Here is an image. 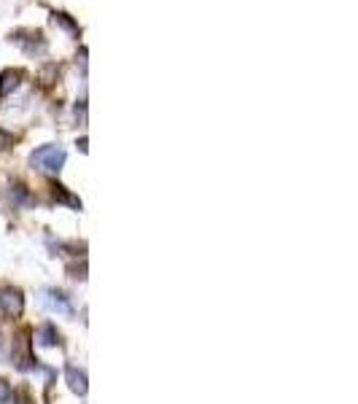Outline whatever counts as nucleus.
<instances>
[{
  "mask_svg": "<svg viewBox=\"0 0 358 404\" xmlns=\"http://www.w3.org/2000/svg\"><path fill=\"white\" fill-rule=\"evenodd\" d=\"M65 148L62 146H41V148H35L33 154H30V165H33L35 170H43V173H60L62 170V165H65Z\"/></svg>",
  "mask_w": 358,
  "mask_h": 404,
  "instance_id": "obj_1",
  "label": "nucleus"
},
{
  "mask_svg": "<svg viewBox=\"0 0 358 404\" xmlns=\"http://www.w3.org/2000/svg\"><path fill=\"white\" fill-rule=\"evenodd\" d=\"M30 329H22V332L14 337V342H11V364L17 369H22V372H30V369L38 367V358H35L33 353V342L35 340H30Z\"/></svg>",
  "mask_w": 358,
  "mask_h": 404,
  "instance_id": "obj_2",
  "label": "nucleus"
},
{
  "mask_svg": "<svg viewBox=\"0 0 358 404\" xmlns=\"http://www.w3.org/2000/svg\"><path fill=\"white\" fill-rule=\"evenodd\" d=\"M0 313L6 318H19L25 313V294L17 286H3L0 288Z\"/></svg>",
  "mask_w": 358,
  "mask_h": 404,
  "instance_id": "obj_3",
  "label": "nucleus"
},
{
  "mask_svg": "<svg viewBox=\"0 0 358 404\" xmlns=\"http://www.w3.org/2000/svg\"><path fill=\"white\" fill-rule=\"evenodd\" d=\"M11 41L19 43L25 49V54H30V57L46 52V38L41 30H17V33H11Z\"/></svg>",
  "mask_w": 358,
  "mask_h": 404,
  "instance_id": "obj_4",
  "label": "nucleus"
},
{
  "mask_svg": "<svg viewBox=\"0 0 358 404\" xmlns=\"http://www.w3.org/2000/svg\"><path fill=\"white\" fill-rule=\"evenodd\" d=\"M65 380H68L70 391H73L76 396H86V391H89V380H86L84 369H78L76 364H65Z\"/></svg>",
  "mask_w": 358,
  "mask_h": 404,
  "instance_id": "obj_5",
  "label": "nucleus"
},
{
  "mask_svg": "<svg viewBox=\"0 0 358 404\" xmlns=\"http://www.w3.org/2000/svg\"><path fill=\"white\" fill-rule=\"evenodd\" d=\"M33 337H35V340H38V345H43V348H57V345H62V337H60V332H57V326H54L51 321H46V323H41V326L35 329Z\"/></svg>",
  "mask_w": 358,
  "mask_h": 404,
  "instance_id": "obj_6",
  "label": "nucleus"
},
{
  "mask_svg": "<svg viewBox=\"0 0 358 404\" xmlns=\"http://www.w3.org/2000/svg\"><path fill=\"white\" fill-rule=\"evenodd\" d=\"M49 189H51V197H54L57 202L68 205V208H73V211H81V200L70 192L68 186H62L60 181H49Z\"/></svg>",
  "mask_w": 358,
  "mask_h": 404,
  "instance_id": "obj_7",
  "label": "nucleus"
},
{
  "mask_svg": "<svg viewBox=\"0 0 358 404\" xmlns=\"http://www.w3.org/2000/svg\"><path fill=\"white\" fill-rule=\"evenodd\" d=\"M22 78H25V71H22V68H6V71L0 73V97L11 95V92L22 84Z\"/></svg>",
  "mask_w": 358,
  "mask_h": 404,
  "instance_id": "obj_8",
  "label": "nucleus"
},
{
  "mask_svg": "<svg viewBox=\"0 0 358 404\" xmlns=\"http://www.w3.org/2000/svg\"><path fill=\"white\" fill-rule=\"evenodd\" d=\"M46 297H49V305L57 310V313H73V305H70V299L65 291H60V288H49Z\"/></svg>",
  "mask_w": 358,
  "mask_h": 404,
  "instance_id": "obj_9",
  "label": "nucleus"
},
{
  "mask_svg": "<svg viewBox=\"0 0 358 404\" xmlns=\"http://www.w3.org/2000/svg\"><path fill=\"white\" fill-rule=\"evenodd\" d=\"M51 22H54V25H60L62 30H68L70 36H78V33H81L78 22L70 17V14H65V11H51Z\"/></svg>",
  "mask_w": 358,
  "mask_h": 404,
  "instance_id": "obj_10",
  "label": "nucleus"
},
{
  "mask_svg": "<svg viewBox=\"0 0 358 404\" xmlns=\"http://www.w3.org/2000/svg\"><path fill=\"white\" fill-rule=\"evenodd\" d=\"M11 200H14L17 205H30V202H33V194L27 192L25 183H14V186H11Z\"/></svg>",
  "mask_w": 358,
  "mask_h": 404,
  "instance_id": "obj_11",
  "label": "nucleus"
},
{
  "mask_svg": "<svg viewBox=\"0 0 358 404\" xmlns=\"http://www.w3.org/2000/svg\"><path fill=\"white\" fill-rule=\"evenodd\" d=\"M57 76H60V68H57L54 62H49V65H43V71L38 73V81H41L43 87H51V84L57 81Z\"/></svg>",
  "mask_w": 358,
  "mask_h": 404,
  "instance_id": "obj_12",
  "label": "nucleus"
},
{
  "mask_svg": "<svg viewBox=\"0 0 358 404\" xmlns=\"http://www.w3.org/2000/svg\"><path fill=\"white\" fill-rule=\"evenodd\" d=\"M11 396H14V388L6 377H0V404H11Z\"/></svg>",
  "mask_w": 358,
  "mask_h": 404,
  "instance_id": "obj_13",
  "label": "nucleus"
},
{
  "mask_svg": "<svg viewBox=\"0 0 358 404\" xmlns=\"http://www.w3.org/2000/svg\"><path fill=\"white\" fill-rule=\"evenodd\" d=\"M14 143H17V135H14V132H8V130H3V127H0V151H8V148H11V146H14Z\"/></svg>",
  "mask_w": 358,
  "mask_h": 404,
  "instance_id": "obj_14",
  "label": "nucleus"
},
{
  "mask_svg": "<svg viewBox=\"0 0 358 404\" xmlns=\"http://www.w3.org/2000/svg\"><path fill=\"white\" fill-rule=\"evenodd\" d=\"M11 402H14V404H35V399H33V393H30L27 388H22V391H14Z\"/></svg>",
  "mask_w": 358,
  "mask_h": 404,
  "instance_id": "obj_15",
  "label": "nucleus"
},
{
  "mask_svg": "<svg viewBox=\"0 0 358 404\" xmlns=\"http://www.w3.org/2000/svg\"><path fill=\"white\" fill-rule=\"evenodd\" d=\"M70 278H78V281H84L86 278V262H81V267H76V264H70L68 267Z\"/></svg>",
  "mask_w": 358,
  "mask_h": 404,
  "instance_id": "obj_16",
  "label": "nucleus"
}]
</instances>
